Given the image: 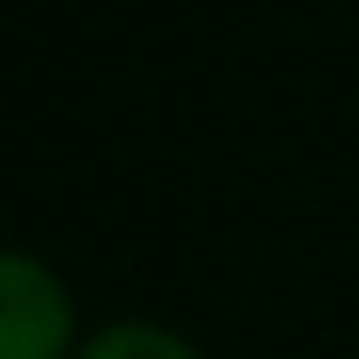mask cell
Segmentation results:
<instances>
[{
    "instance_id": "cell-2",
    "label": "cell",
    "mask_w": 359,
    "mask_h": 359,
    "mask_svg": "<svg viewBox=\"0 0 359 359\" xmlns=\"http://www.w3.org/2000/svg\"><path fill=\"white\" fill-rule=\"evenodd\" d=\"M78 359H205L184 331H169V324H141V317H120V324H99L85 331Z\"/></svg>"
},
{
    "instance_id": "cell-1",
    "label": "cell",
    "mask_w": 359,
    "mask_h": 359,
    "mask_svg": "<svg viewBox=\"0 0 359 359\" xmlns=\"http://www.w3.org/2000/svg\"><path fill=\"white\" fill-rule=\"evenodd\" d=\"M78 303L64 275L22 247H0V359H78Z\"/></svg>"
}]
</instances>
